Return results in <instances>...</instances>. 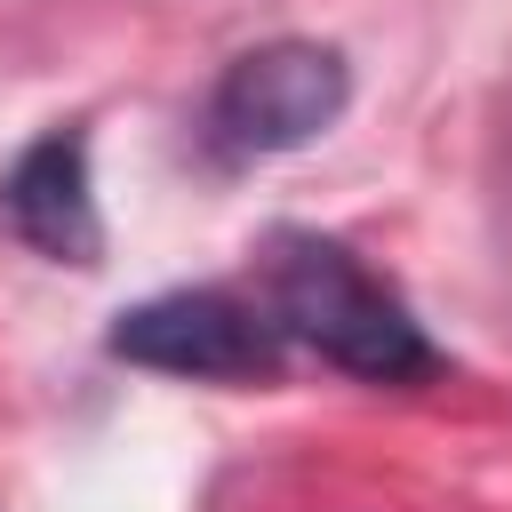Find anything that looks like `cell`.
<instances>
[{
  "label": "cell",
  "instance_id": "6da1fadb",
  "mask_svg": "<svg viewBox=\"0 0 512 512\" xmlns=\"http://www.w3.org/2000/svg\"><path fill=\"white\" fill-rule=\"evenodd\" d=\"M264 312L280 336L312 344L344 376H368V384L440 376V344L400 304V288H384L328 232H272L264 240Z\"/></svg>",
  "mask_w": 512,
  "mask_h": 512
},
{
  "label": "cell",
  "instance_id": "7a4b0ae2",
  "mask_svg": "<svg viewBox=\"0 0 512 512\" xmlns=\"http://www.w3.org/2000/svg\"><path fill=\"white\" fill-rule=\"evenodd\" d=\"M352 104V64L328 40H264L224 64L208 96V136L232 160H272L312 136H328Z\"/></svg>",
  "mask_w": 512,
  "mask_h": 512
},
{
  "label": "cell",
  "instance_id": "3957f363",
  "mask_svg": "<svg viewBox=\"0 0 512 512\" xmlns=\"http://www.w3.org/2000/svg\"><path fill=\"white\" fill-rule=\"evenodd\" d=\"M112 352L160 376L192 384H272L280 376V328L264 304L232 288H168L112 320Z\"/></svg>",
  "mask_w": 512,
  "mask_h": 512
},
{
  "label": "cell",
  "instance_id": "277c9868",
  "mask_svg": "<svg viewBox=\"0 0 512 512\" xmlns=\"http://www.w3.org/2000/svg\"><path fill=\"white\" fill-rule=\"evenodd\" d=\"M0 216L48 264H96L104 256V216H96V176H88V128L32 136L0 176Z\"/></svg>",
  "mask_w": 512,
  "mask_h": 512
}]
</instances>
